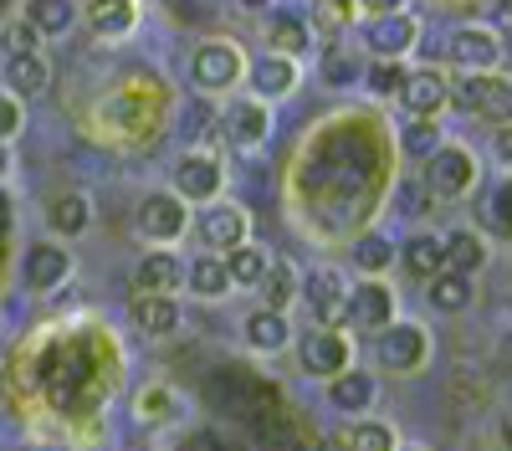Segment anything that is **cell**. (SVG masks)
<instances>
[{
    "label": "cell",
    "instance_id": "obj_1",
    "mask_svg": "<svg viewBox=\"0 0 512 451\" xmlns=\"http://www.w3.org/2000/svg\"><path fill=\"white\" fill-rule=\"evenodd\" d=\"M425 185H431L436 200H461V195H472L482 170H477V154L472 149H461V144H441L431 159H425Z\"/></svg>",
    "mask_w": 512,
    "mask_h": 451
},
{
    "label": "cell",
    "instance_id": "obj_2",
    "mask_svg": "<svg viewBox=\"0 0 512 451\" xmlns=\"http://www.w3.org/2000/svg\"><path fill=\"white\" fill-rule=\"evenodd\" d=\"M190 77H195V88H205V93H226V88H236V82L246 77V52L236 47V41H226V36L200 41L195 62H190Z\"/></svg>",
    "mask_w": 512,
    "mask_h": 451
},
{
    "label": "cell",
    "instance_id": "obj_3",
    "mask_svg": "<svg viewBox=\"0 0 512 451\" xmlns=\"http://www.w3.org/2000/svg\"><path fill=\"white\" fill-rule=\"evenodd\" d=\"M425 359H431V334H425L420 323L395 318L390 328H379V364L390 369V375H410Z\"/></svg>",
    "mask_w": 512,
    "mask_h": 451
},
{
    "label": "cell",
    "instance_id": "obj_4",
    "mask_svg": "<svg viewBox=\"0 0 512 451\" xmlns=\"http://www.w3.org/2000/svg\"><path fill=\"white\" fill-rule=\"evenodd\" d=\"M472 113L492 118V123H512V77L497 72H461V82L451 88Z\"/></svg>",
    "mask_w": 512,
    "mask_h": 451
},
{
    "label": "cell",
    "instance_id": "obj_5",
    "mask_svg": "<svg viewBox=\"0 0 512 451\" xmlns=\"http://www.w3.org/2000/svg\"><path fill=\"white\" fill-rule=\"evenodd\" d=\"M175 195L185 205H210L221 195V159L205 149H185L175 159Z\"/></svg>",
    "mask_w": 512,
    "mask_h": 451
},
{
    "label": "cell",
    "instance_id": "obj_6",
    "mask_svg": "<svg viewBox=\"0 0 512 451\" xmlns=\"http://www.w3.org/2000/svg\"><path fill=\"white\" fill-rule=\"evenodd\" d=\"M195 231H200V241L210 246V252H231V246H241V241H251V216L241 211L236 200H210L205 211H200V221H195Z\"/></svg>",
    "mask_w": 512,
    "mask_h": 451
},
{
    "label": "cell",
    "instance_id": "obj_7",
    "mask_svg": "<svg viewBox=\"0 0 512 451\" xmlns=\"http://www.w3.org/2000/svg\"><path fill=\"white\" fill-rule=\"evenodd\" d=\"M420 41V21L410 11H390V16H374L364 26V47L374 52V62H400L405 52H415Z\"/></svg>",
    "mask_w": 512,
    "mask_h": 451
},
{
    "label": "cell",
    "instance_id": "obj_8",
    "mask_svg": "<svg viewBox=\"0 0 512 451\" xmlns=\"http://www.w3.org/2000/svg\"><path fill=\"white\" fill-rule=\"evenodd\" d=\"M297 298H308L318 328H344L349 323V287H344V277H338L333 267H318L303 287H297Z\"/></svg>",
    "mask_w": 512,
    "mask_h": 451
},
{
    "label": "cell",
    "instance_id": "obj_9",
    "mask_svg": "<svg viewBox=\"0 0 512 451\" xmlns=\"http://www.w3.org/2000/svg\"><path fill=\"white\" fill-rule=\"evenodd\" d=\"M139 231H144L149 241H159V246L180 241V236L190 231V205H185L175 190L144 195V205H139Z\"/></svg>",
    "mask_w": 512,
    "mask_h": 451
},
{
    "label": "cell",
    "instance_id": "obj_10",
    "mask_svg": "<svg viewBox=\"0 0 512 451\" xmlns=\"http://www.w3.org/2000/svg\"><path fill=\"white\" fill-rule=\"evenodd\" d=\"M72 252H67V241H36L31 252H26V267H21V277H26V287L31 293H57V287H67L72 282Z\"/></svg>",
    "mask_w": 512,
    "mask_h": 451
},
{
    "label": "cell",
    "instance_id": "obj_11",
    "mask_svg": "<svg viewBox=\"0 0 512 451\" xmlns=\"http://www.w3.org/2000/svg\"><path fill=\"white\" fill-rule=\"evenodd\" d=\"M297 359H303L308 375L333 380V375H344V369L354 364V344L344 339V328H318V334H308V339H303Z\"/></svg>",
    "mask_w": 512,
    "mask_h": 451
},
{
    "label": "cell",
    "instance_id": "obj_12",
    "mask_svg": "<svg viewBox=\"0 0 512 451\" xmlns=\"http://www.w3.org/2000/svg\"><path fill=\"white\" fill-rule=\"evenodd\" d=\"M446 52L461 72H492L502 62V36L492 26H456L451 41H446Z\"/></svg>",
    "mask_w": 512,
    "mask_h": 451
},
{
    "label": "cell",
    "instance_id": "obj_13",
    "mask_svg": "<svg viewBox=\"0 0 512 451\" xmlns=\"http://www.w3.org/2000/svg\"><path fill=\"white\" fill-rule=\"evenodd\" d=\"M400 103H405V113L410 118H441L446 113V103H451V82L441 77V72H405V82H400V93H395Z\"/></svg>",
    "mask_w": 512,
    "mask_h": 451
},
{
    "label": "cell",
    "instance_id": "obj_14",
    "mask_svg": "<svg viewBox=\"0 0 512 451\" xmlns=\"http://www.w3.org/2000/svg\"><path fill=\"white\" fill-rule=\"evenodd\" d=\"M395 308H400V303H395V287L384 282V277H364L354 293H349V318L364 323V328H374V334H379V328H390V323L400 318Z\"/></svg>",
    "mask_w": 512,
    "mask_h": 451
},
{
    "label": "cell",
    "instance_id": "obj_15",
    "mask_svg": "<svg viewBox=\"0 0 512 451\" xmlns=\"http://www.w3.org/2000/svg\"><path fill=\"white\" fill-rule=\"evenodd\" d=\"M221 129H226L231 144L256 149V144H267V134H272V108L262 98H236L226 108V118H221Z\"/></svg>",
    "mask_w": 512,
    "mask_h": 451
},
{
    "label": "cell",
    "instance_id": "obj_16",
    "mask_svg": "<svg viewBox=\"0 0 512 451\" xmlns=\"http://www.w3.org/2000/svg\"><path fill=\"white\" fill-rule=\"evenodd\" d=\"M47 231H52L57 241L88 236V231H93V200L82 195V190H62V195L47 205Z\"/></svg>",
    "mask_w": 512,
    "mask_h": 451
},
{
    "label": "cell",
    "instance_id": "obj_17",
    "mask_svg": "<svg viewBox=\"0 0 512 451\" xmlns=\"http://www.w3.org/2000/svg\"><path fill=\"white\" fill-rule=\"evenodd\" d=\"M246 82H251V98H262V103L287 98V93L297 88V62L282 57V52H267L262 62L246 67Z\"/></svg>",
    "mask_w": 512,
    "mask_h": 451
},
{
    "label": "cell",
    "instance_id": "obj_18",
    "mask_svg": "<svg viewBox=\"0 0 512 451\" xmlns=\"http://www.w3.org/2000/svg\"><path fill=\"white\" fill-rule=\"evenodd\" d=\"M328 400H333L338 410H349V416H369L374 400H379V385H374L369 369H354V364H349L344 375L328 380Z\"/></svg>",
    "mask_w": 512,
    "mask_h": 451
},
{
    "label": "cell",
    "instance_id": "obj_19",
    "mask_svg": "<svg viewBox=\"0 0 512 451\" xmlns=\"http://www.w3.org/2000/svg\"><path fill=\"white\" fill-rule=\"evenodd\" d=\"M441 252H446V272H461V277H477L487 267V236L472 231V226H456L451 236H441Z\"/></svg>",
    "mask_w": 512,
    "mask_h": 451
},
{
    "label": "cell",
    "instance_id": "obj_20",
    "mask_svg": "<svg viewBox=\"0 0 512 451\" xmlns=\"http://www.w3.org/2000/svg\"><path fill=\"white\" fill-rule=\"evenodd\" d=\"M180 282H185V262L175 252H164V246L134 267V293H175Z\"/></svg>",
    "mask_w": 512,
    "mask_h": 451
},
{
    "label": "cell",
    "instance_id": "obj_21",
    "mask_svg": "<svg viewBox=\"0 0 512 451\" xmlns=\"http://www.w3.org/2000/svg\"><path fill=\"white\" fill-rule=\"evenodd\" d=\"M180 303H175V293H134V323L144 328V334H154V339H164V334H175L180 328Z\"/></svg>",
    "mask_w": 512,
    "mask_h": 451
},
{
    "label": "cell",
    "instance_id": "obj_22",
    "mask_svg": "<svg viewBox=\"0 0 512 451\" xmlns=\"http://www.w3.org/2000/svg\"><path fill=\"white\" fill-rule=\"evenodd\" d=\"M21 21H31L41 41H57L77 26V0H26Z\"/></svg>",
    "mask_w": 512,
    "mask_h": 451
},
{
    "label": "cell",
    "instance_id": "obj_23",
    "mask_svg": "<svg viewBox=\"0 0 512 451\" xmlns=\"http://www.w3.org/2000/svg\"><path fill=\"white\" fill-rule=\"evenodd\" d=\"M6 88L26 103V98H41L52 88V62L47 52H31V57H11L6 62Z\"/></svg>",
    "mask_w": 512,
    "mask_h": 451
},
{
    "label": "cell",
    "instance_id": "obj_24",
    "mask_svg": "<svg viewBox=\"0 0 512 451\" xmlns=\"http://www.w3.org/2000/svg\"><path fill=\"white\" fill-rule=\"evenodd\" d=\"M88 26L103 41H123V36H134V26H139V6L134 0H88Z\"/></svg>",
    "mask_w": 512,
    "mask_h": 451
},
{
    "label": "cell",
    "instance_id": "obj_25",
    "mask_svg": "<svg viewBox=\"0 0 512 451\" xmlns=\"http://www.w3.org/2000/svg\"><path fill=\"white\" fill-rule=\"evenodd\" d=\"M185 282L195 298H226L231 293V272H226V257L221 252H205L185 267Z\"/></svg>",
    "mask_w": 512,
    "mask_h": 451
},
{
    "label": "cell",
    "instance_id": "obj_26",
    "mask_svg": "<svg viewBox=\"0 0 512 451\" xmlns=\"http://www.w3.org/2000/svg\"><path fill=\"white\" fill-rule=\"evenodd\" d=\"M246 344H251V349H262V354L287 349V344H292V323H287V313L256 308V313L246 318Z\"/></svg>",
    "mask_w": 512,
    "mask_h": 451
},
{
    "label": "cell",
    "instance_id": "obj_27",
    "mask_svg": "<svg viewBox=\"0 0 512 451\" xmlns=\"http://www.w3.org/2000/svg\"><path fill=\"white\" fill-rule=\"evenodd\" d=\"M400 262H405V272H415V277H425V282H431V277L446 267L441 236H436V231H415V236L400 246Z\"/></svg>",
    "mask_w": 512,
    "mask_h": 451
},
{
    "label": "cell",
    "instance_id": "obj_28",
    "mask_svg": "<svg viewBox=\"0 0 512 451\" xmlns=\"http://www.w3.org/2000/svg\"><path fill=\"white\" fill-rule=\"evenodd\" d=\"M425 298H431V308H441V313H466L472 308V277L441 267L431 282H425Z\"/></svg>",
    "mask_w": 512,
    "mask_h": 451
},
{
    "label": "cell",
    "instance_id": "obj_29",
    "mask_svg": "<svg viewBox=\"0 0 512 451\" xmlns=\"http://www.w3.org/2000/svg\"><path fill=\"white\" fill-rule=\"evenodd\" d=\"M267 41H272V52H282V57H303L308 41H313V26L303 16H292V11H277L267 21Z\"/></svg>",
    "mask_w": 512,
    "mask_h": 451
},
{
    "label": "cell",
    "instance_id": "obj_30",
    "mask_svg": "<svg viewBox=\"0 0 512 451\" xmlns=\"http://www.w3.org/2000/svg\"><path fill=\"white\" fill-rule=\"evenodd\" d=\"M395 257H400V252H395V241L384 236V231H364V236L354 241V267H359L364 277H384Z\"/></svg>",
    "mask_w": 512,
    "mask_h": 451
},
{
    "label": "cell",
    "instance_id": "obj_31",
    "mask_svg": "<svg viewBox=\"0 0 512 451\" xmlns=\"http://www.w3.org/2000/svg\"><path fill=\"white\" fill-rule=\"evenodd\" d=\"M267 252H262V246H256V241H241V246H231V252H226V272H231V287H256V282H262L267 277Z\"/></svg>",
    "mask_w": 512,
    "mask_h": 451
},
{
    "label": "cell",
    "instance_id": "obj_32",
    "mask_svg": "<svg viewBox=\"0 0 512 451\" xmlns=\"http://www.w3.org/2000/svg\"><path fill=\"white\" fill-rule=\"evenodd\" d=\"M256 287H262V308L287 313V308H292V298H297V287H303V277H297L287 262H272V267H267V277L256 282Z\"/></svg>",
    "mask_w": 512,
    "mask_h": 451
},
{
    "label": "cell",
    "instance_id": "obj_33",
    "mask_svg": "<svg viewBox=\"0 0 512 451\" xmlns=\"http://www.w3.org/2000/svg\"><path fill=\"white\" fill-rule=\"evenodd\" d=\"M400 144H405V154H410V159H420V164H425V159H431L446 139H441V123H436V118H405Z\"/></svg>",
    "mask_w": 512,
    "mask_h": 451
},
{
    "label": "cell",
    "instance_id": "obj_34",
    "mask_svg": "<svg viewBox=\"0 0 512 451\" xmlns=\"http://www.w3.org/2000/svg\"><path fill=\"white\" fill-rule=\"evenodd\" d=\"M0 52H6V57H31V52H41L36 26H31V21H6V26H0Z\"/></svg>",
    "mask_w": 512,
    "mask_h": 451
},
{
    "label": "cell",
    "instance_id": "obj_35",
    "mask_svg": "<svg viewBox=\"0 0 512 451\" xmlns=\"http://www.w3.org/2000/svg\"><path fill=\"white\" fill-rule=\"evenodd\" d=\"M349 446H354V451H395L400 441H395V426H384V421H359V426L349 431Z\"/></svg>",
    "mask_w": 512,
    "mask_h": 451
},
{
    "label": "cell",
    "instance_id": "obj_36",
    "mask_svg": "<svg viewBox=\"0 0 512 451\" xmlns=\"http://www.w3.org/2000/svg\"><path fill=\"white\" fill-rule=\"evenodd\" d=\"M216 129H221V113L210 103H190L185 108V144H205Z\"/></svg>",
    "mask_w": 512,
    "mask_h": 451
},
{
    "label": "cell",
    "instance_id": "obj_37",
    "mask_svg": "<svg viewBox=\"0 0 512 451\" xmlns=\"http://www.w3.org/2000/svg\"><path fill=\"white\" fill-rule=\"evenodd\" d=\"M364 82H369V93H374V98H395V93H400V82H405V67H400V62H374Z\"/></svg>",
    "mask_w": 512,
    "mask_h": 451
},
{
    "label": "cell",
    "instance_id": "obj_38",
    "mask_svg": "<svg viewBox=\"0 0 512 451\" xmlns=\"http://www.w3.org/2000/svg\"><path fill=\"white\" fill-rule=\"evenodd\" d=\"M21 123H26V103H21L11 88H0V144L16 139V134H21Z\"/></svg>",
    "mask_w": 512,
    "mask_h": 451
},
{
    "label": "cell",
    "instance_id": "obj_39",
    "mask_svg": "<svg viewBox=\"0 0 512 451\" xmlns=\"http://www.w3.org/2000/svg\"><path fill=\"white\" fill-rule=\"evenodd\" d=\"M431 205H436V195H431L425 180H405L400 185V211L405 216H431Z\"/></svg>",
    "mask_w": 512,
    "mask_h": 451
},
{
    "label": "cell",
    "instance_id": "obj_40",
    "mask_svg": "<svg viewBox=\"0 0 512 451\" xmlns=\"http://www.w3.org/2000/svg\"><path fill=\"white\" fill-rule=\"evenodd\" d=\"M318 72H323V82H328V88H349V82L359 77V67H354V57H344V52H328Z\"/></svg>",
    "mask_w": 512,
    "mask_h": 451
},
{
    "label": "cell",
    "instance_id": "obj_41",
    "mask_svg": "<svg viewBox=\"0 0 512 451\" xmlns=\"http://www.w3.org/2000/svg\"><path fill=\"white\" fill-rule=\"evenodd\" d=\"M349 16H354V0H318V6H313V21L328 26V31H338Z\"/></svg>",
    "mask_w": 512,
    "mask_h": 451
},
{
    "label": "cell",
    "instance_id": "obj_42",
    "mask_svg": "<svg viewBox=\"0 0 512 451\" xmlns=\"http://www.w3.org/2000/svg\"><path fill=\"white\" fill-rule=\"evenodd\" d=\"M492 216H497L502 231H512V180H502V185L492 190Z\"/></svg>",
    "mask_w": 512,
    "mask_h": 451
},
{
    "label": "cell",
    "instance_id": "obj_43",
    "mask_svg": "<svg viewBox=\"0 0 512 451\" xmlns=\"http://www.w3.org/2000/svg\"><path fill=\"white\" fill-rule=\"evenodd\" d=\"M492 149H497V159H507V164H512V123H497Z\"/></svg>",
    "mask_w": 512,
    "mask_h": 451
},
{
    "label": "cell",
    "instance_id": "obj_44",
    "mask_svg": "<svg viewBox=\"0 0 512 451\" xmlns=\"http://www.w3.org/2000/svg\"><path fill=\"white\" fill-rule=\"evenodd\" d=\"M154 390H164V385H154ZM164 410H169V395H154V400L139 395V416H164Z\"/></svg>",
    "mask_w": 512,
    "mask_h": 451
},
{
    "label": "cell",
    "instance_id": "obj_45",
    "mask_svg": "<svg viewBox=\"0 0 512 451\" xmlns=\"http://www.w3.org/2000/svg\"><path fill=\"white\" fill-rule=\"evenodd\" d=\"M354 6H369L374 16H390V11H405V0H354Z\"/></svg>",
    "mask_w": 512,
    "mask_h": 451
},
{
    "label": "cell",
    "instance_id": "obj_46",
    "mask_svg": "<svg viewBox=\"0 0 512 451\" xmlns=\"http://www.w3.org/2000/svg\"><path fill=\"white\" fill-rule=\"evenodd\" d=\"M236 6H241L246 16H272V6H277V0H236Z\"/></svg>",
    "mask_w": 512,
    "mask_h": 451
},
{
    "label": "cell",
    "instance_id": "obj_47",
    "mask_svg": "<svg viewBox=\"0 0 512 451\" xmlns=\"http://www.w3.org/2000/svg\"><path fill=\"white\" fill-rule=\"evenodd\" d=\"M313 451H354V446H349V436H323Z\"/></svg>",
    "mask_w": 512,
    "mask_h": 451
},
{
    "label": "cell",
    "instance_id": "obj_48",
    "mask_svg": "<svg viewBox=\"0 0 512 451\" xmlns=\"http://www.w3.org/2000/svg\"><path fill=\"white\" fill-rule=\"evenodd\" d=\"M11 164H16V159H11V144H0V180L11 175Z\"/></svg>",
    "mask_w": 512,
    "mask_h": 451
},
{
    "label": "cell",
    "instance_id": "obj_49",
    "mask_svg": "<svg viewBox=\"0 0 512 451\" xmlns=\"http://www.w3.org/2000/svg\"><path fill=\"white\" fill-rule=\"evenodd\" d=\"M31 451H72V446H62V441H47V446H31Z\"/></svg>",
    "mask_w": 512,
    "mask_h": 451
},
{
    "label": "cell",
    "instance_id": "obj_50",
    "mask_svg": "<svg viewBox=\"0 0 512 451\" xmlns=\"http://www.w3.org/2000/svg\"><path fill=\"white\" fill-rule=\"evenodd\" d=\"M502 52H512V31H507V41H502Z\"/></svg>",
    "mask_w": 512,
    "mask_h": 451
},
{
    "label": "cell",
    "instance_id": "obj_51",
    "mask_svg": "<svg viewBox=\"0 0 512 451\" xmlns=\"http://www.w3.org/2000/svg\"><path fill=\"white\" fill-rule=\"evenodd\" d=\"M395 451H420V446H395Z\"/></svg>",
    "mask_w": 512,
    "mask_h": 451
},
{
    "label": "cell",
    "instance_id": "obj_52",
    "mask_svg": "<svg viewBox=\"0 0 512 451\" xmlns=\"http://www.w3.org/2000/svg\"><path fill=\"white\" fill-rule=\"evenodd\" d=\"M507 313H512V303H507Z\"/></svg>",
    "mask_w": 512,
    "mask_h": 451
}]
</instances>
